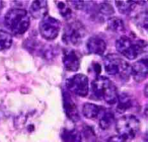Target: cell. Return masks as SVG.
<instances>
[{
  "label": "cell",
  "instance_id": "1",
  "mask_svg": "<svg viewBox=\"0 0 148 142\" xmlns=\"http://www.w3.org/2000/svg\"><path fill=\"white\" fill-rule=\"evenodd\" d=\"M4 22L6 27L15 35H22L26 32L30 25V18L24 9L13 8L5 14Z\"/></svg>",
  "mask_w": 148,
  "mask_h": 142
},
{
  "label": "cell",
  "instance_id": "2",
  "mask_svg": "<svg viewBox=\"0 0 148 142\" xmlns=\"http://www.w3.org/2000/svg\"><path fill=\"white\" fill-rule=\"evenodd\" d=\"M92 92L95 97L108 104L116 103L118 92L116 87L108 77L100 76L92 83Z\"/></svg>",
  "mask_w": 148,
  "mask_h": 142
},
{
  "label": "cell",
  "instance_id": "3",
  "mask_svg": "<svg viewBox=\"0 0 148 142\" xmlns=\"http://www.w3.org/2000/svg\"><path fill=\"white\" fill-rule=\"evenodd\" d=\"M106 72L108 75L127 81L131 75V67L127 61L116 54L111 53L104 59Z\"/></svg>",
  "mask_w": 148,
  "mask_h": 142
},
{
  "label": "cell",
  "instance_id": "4",
  "mask_svg": "<svg viewBox=\"0 0 148 142\" xmlns=\"http://www.w3.org/2000/svg\"><path fill=\"white\" fill-rule=\"evenodd\" d=\"M116 49L118 52L128 60H135L147 50V43L143 40L135 41L122 36L116 41Z\"/></svg>",
  "mask_w": 148,
  "mask_h": 142
},
{
  "label": "cell",
  "instance_id": "5",
  "mask_svg": "<svg viewBox=\"0 0 148 142\" xmlns=\"http://www.w3.org/2000/svg\"><path fill=\"white\" fill-rule=\"evenodd\" d=\"M118 135L125 141L132 140L140 130V121L136 116L126 115L119 118L116 122Z\"/></svg>",
  "mask_w": 148,
  "mask_h": 142
},
{
  "label": "cell",
  "instance_id": "6",
  "mask_svg": "<svg viewBox=\"0 0 148 142\" xmlns=\"http://www.w3.org/2000/svg\"><path fill=\"white\" fill-rule=\"evenodd\" d=\"M86 34L85 28L81 22L74 21L67 24L64 29L62 41L65 44L78 46L82 43Z\"/></svg>",
  "mask_w": 148,
  "mask_h": 142
},
{
  "label": "cell",
  "instance_id": "7",
  "mask_svg": "<svg viewBox=\"0 0 148 142\" xmlns=\"http://www.w3.org/2000/svg\"><path fill=\"white\" fill-rule=\"evenodd\" d=\"M66 85L67 91L81 97H85L89 91L88 79L83 74H77L69 77Z\"/></svg>",
  "mask_w": 148,
  "mask_h": 142
},
{
  "label": "cell",
  "instance_id": "8",
  "mask_svg": "<svg viewBox=\"0 0 148 142\" xmlns=\"http://www.w3.org/2000/svg\"><path fill=\"white\" fill-rule=\"evenodd\" d=\"M61 24L58 19L47 15L41 19L39 25L40 33L46 40H53L59 35Z\"/></svg>",
  "mask_w": 148,
  "mask_h": 142
},
{
  "label": "cell",
  "instance_id": "9",
  "mask_svg": "<svg viewBox=\"0 0 148 142\" xmlns=\"http://www.w3.org/2000/svg\"><path fill=\"white\" fill-rule=\"evenodd\" d=\"M62 61L66 70L69 72H76L80 67V59L76 51L67 48L63 51Z\"/></svg>",
  "mask_w": 148,
  "mask_h": 142
},
{
  "label": "cell",
  "instance_id": "10",
  "mask_svg": "<svg viewBox=\"0 0 148 142\" xmlns=\"http://www.w3.org/2000/svg\"><path fill=\"white\" fill-rule=\"evenodd\" d=\"M63 106L67 117L73 122H78L79 119L78 108L68 91H63Z\"/></svg>",
  "mask_w": 148,
  "mask_h": 142
},
{
  "label": "cell",
  "instance_id": "11",
  "mask_svg": "<svg viewBox=\"0 0 148 142\" xmlns=\"http://www.w3.org/2000/svg\"><path fill=\"white\" fill-rule=\"evenodd\" d=\"M86 49L90 53L102 55L107 48L106 41L98 36H94L90 38L86 44Z\"/></svg>",
  "mask_w": 148,
  "mask_h": 142
},
{
  "label": "cell",
  "instance_id": "12",
  "mask_svg": "<svg viewBox=\"0 0 148 142\" xmlns=\"http://www.w3.org/2000/svg\"><path fill=\"white\" fill-rule=\"evenodd\" d=\"M131 74L136 82L140 83L147 78V60L141 59L135 62L131 67Z\"/></svg>",
  "mask_w": 148,
  "mask_h": 142
},
{
  "label": "cell",
  "instance_id": "13",
  "mask_svg": "<svg viewBox=\"0 0 148 142\" xmlns=\"http://www.w3.org/2000/svg\"><path fill=\"white\" fill-rule=\"evenodd\" d=\"M31 15L35 19H42L47 15L48 3L43 0L34 1L29 8Z\"/></svg>",
  "mask_w": 148,
  "mask_h": 142
},
{
  "label": "cell",
  "instance_id": "14",
  "mask_svg": "<svg viewBox=\"0 0 148 142\" xmlns=\"http://www.w3.org/2000/svg\"><path fill=\"white\" fill-rule=\"evenodd\" d=\"M104 111L105 109L101 106L91 103H86L83 106L82 113L86 119H94L101 116Z\"/></svg>",
  "mask_w": 148,
  "mask_h": 142
},
{
  "label": "cell",
  "instance_id": "15",
  "mask_svg": "<svg viewBox=\"0 0 148 142\" xmlns=\"http://www.w3.org/2000/svg\"><path fill=\"white\" fill-rule=\"evenodd\" d=\"M116 110L119 113H123L132 106V100L127 93H121L118 95Z\"/></svg>",
  "mask_w": 148,
  "mask_h": 142
},
{
  "label": "cell",
  "instance_id": "16",
  "mask_svg": "<svg viewBox=\"0 0 148 142\" xmlns=\"http://www.w3.org/2000/svg\"><path fill=\"white\" fill-rule=\"evenodd\" d=\"M62 139L63 142H82V134L75 129L64 130L62 133Z\"/></svg>",
  "mask_w": 148,
  "mask_h": 142
},
{
  "label": "cell",
  "instance_id": "17",
  "mask_svg": "<svg viewBox=\"0 0 148 142\" xmlns=\"http://www.w3.org/2000/svg\"><path fill=\"white\" fill-rule=\"evenodd\" d=\"M114 3L118 12L123 15L130 14L137 4L136 1H117Z\"/></svg>",
  "mask_w": 148,
  "mask_h": 142
},
{
  "label": "cell",
  "instance_id": "18",
  "mask_svg": "<svg viewBox=\"0 0 148 142\" xmlns=\"http://www.w3.org/2000/svg\"><path fill=\"white\" fill-rule=\"evenodd\" d=\"M114 121V114L111 111H106V110L100 116L99 126L102 130H106L111 126Z\"/></svg>",
  "mask_w": 148,
  "mask_h": 142
},
{
  "label": "cell",
  "instance_id": "19",
  "mask_svg": "<svg viewBox=\"0 0 148 142\" xmlns=\"http://www.w3.org/2000/svg\"><path fill=\"white\" fill-rule=\"evenodd\" d=\"M108 27L111 31L116 33L124 32L125 30L123 21L118 17H111L108 20Z\"/></svg>",
  "mask_w": 148,
  "mask_h": 142
},
{
  "label": "cell",
  "instance_id": "20",
  "mask_svg": "<svg viewBox=\"0 0 148 142\" xmlns=\"http://www.w3.org/2000/svg\"><path fill=\"white\" fill-rule=\"evenodd\" d=\"M12 43V34L8 31L0 30V51L8 49L11 47Z\"/></svg>",
  "mask_w": 148,
  "mask_h": 142
},
{
  "label": "cell",
  "instance_id": "21",
  "mask_svg": "<svg viewBox=\"0 0 148 142\" xmlns=\"http://www.w3.org/2000/svg\"><path fill=\"white\" fill-rule=\"evenodd\" d=\"M55 3H56L57 7L59 10L60 14L62 15V17L66 19H69L71 17V10L65 3L62 1H55Z\"/></svg>",
  "mask_w": 148,
  "mask_h": 142
},
{
  "label": "cell",
  "instance_id": "22",
  "mask_svg": "<svg viewBox=\"0 0 148 142\" xmlns=\"http://www.w3.org/2000/svg\"><path fill=\"white\" fill-rule=\"evenodd\" d=\"M99 12L101 14L105 16L111 15L114 13L113 7L111 4H109V2L102 3V5L100 6Z\"/></svg>",
  "mask_w": 148,
  "mask_h": 142
},
{
  "label": "cell",
  "instance_id": "23",
  "mask_svg": "<svg viewBox=\"0 0 148 142\" xmlns=\"http://www.w3.org/2000/svg\"><path fill=\"white\" fill-rule=\"evenodd\" d=\"M108 142H126V141L122 139V138L119 137L118 135H116V136L111 137L108 140Z\"/></svg>",
  "mask_w": 148,
  "mask_h": 142
},
{
  "label": "cell",
  "instance_id": "24",
  "mask_svg": "<svg viewBox=\"0 0 148 142\" xmlns=\"http://www.w3.org/2000/svg\"><path fill=\"white\" fill-rule=\"evenodd\" d=\"M3 2L0 1V12H1V10L3 9Z\"/></svg>",
  "mask_w": 148,
  "mask_h": 142
}]
</instances>
